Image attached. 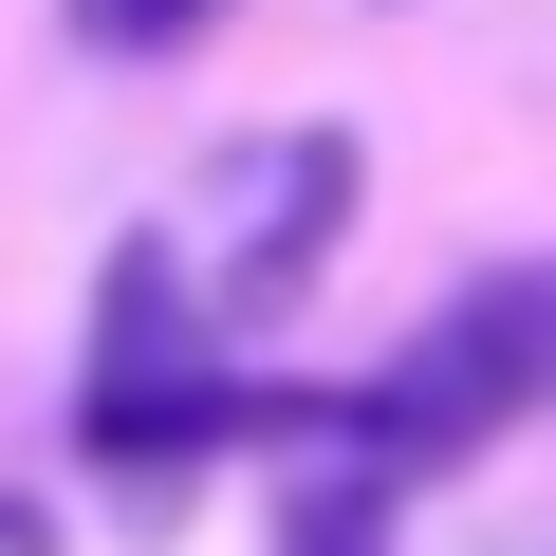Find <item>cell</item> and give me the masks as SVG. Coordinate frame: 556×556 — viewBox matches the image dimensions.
I'll list each match as a JSON object with an SVG mask.
<instances>
[{
	"label": "cell",
	"mask_w": 556,
	"mask_h": 556,
	"mask_svg": "<svg viewBox=\"0 0 556 556\" xmlns=\"http://www.w3.org/2000/svg\"><path fill=\"white\" fill-rule=\"evenodd\" d=\"M538 390H556V278H464V298L353 390V445H371V482H427V464L501 445Z\"/></svg>",
	"instance_id": "cell-1"
},
{
	"label": "cell",
	"mask_w": 556,
	"mask_h": 556,
	"mask_svg": "<svg viewBox=\"0 0 556 556\" xmlns=\"http://www.w3.org/2000/svg\"><path fill=\"white\" fill-rule=\"evenodd\" d=\"M223 427H241V390H223V353H204L186 260H167V241H112V278H93V390H75V445H93V464H130V482H167V464H204Z\"/></svg>",
	"instance_id": "cell-2"
},
{
	"label": "cell",
	"mask_w": 556,
	"mask_h": 556,
	"mask_svg": "<svg viewBox=\"0 0 556 556\" xmlns=\"http://www.w3.org/2000/svg\"><path fill=\"white\" fill-rule=\"evenodd\" d=\"M334 223H353V130H278V149H260V204H241V260H223L204 316H278V298L334 260Z\"/></svg>",
	"instance_id": "cell-3"
},
{
	"label": "cell",
	"mask_w": 556,
	"mask_h": 556,
	"mask_svg": "<svg viewBox=\"0 0 556 556\" xmlns=\"http://www.w3.org/2000/svg\"><path fill=\"white\" fill-rule=\"evenodd\" d=\"M278 556H390V482L353 464V482H298L278 501Z\"/></svg>",
	"instance_id": "cell-4"
},
{
	"label": "cell",
	"mask_w": 556,
	"mask_h": 556,
	"mask_svg": "<svg viewBox=\"0 0 556 556\" xmlns=\"http://www.w3.org/2000/svg\"><path fill=\"white\" fill-rule=\"evenodd\" d=\"M204 20H223V0H75V38H93V56H186Z\"/></svg>",
	"instance_id": "cell-5"
},
{
	"label": "cell",
	"mask_w": 556,
	"mask_h": 556,
	"mask_svg": "<svg viewBox=\"0 0 556 556\" xmlns=\"http://www.w3.org/2000/svg\"><path fill=\"white\" fill-rule=\"evenodd\" d=\"M0 538H20V519H0Z\"/></svg>",
	"instance_id": "cell-6"
}]
</instances>
